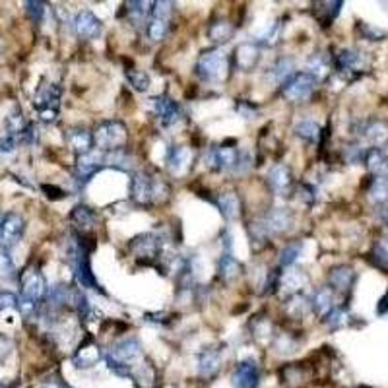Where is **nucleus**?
Listing matches in <instances>:
<instances>
[{"mask_svg": "<svg viewBox=\"0 0 388 388\" xmlns=\"http://www.w3.org/2000/svg\"><path fill=\"white\" fill-rule=\"evenodd\" d=\"M70 219H72V224L78 227V229H91V227L95 226V222H98V214H95L90 206L78 204L76 208H72Z\"/></svg>", "mask_w": 388, "mask_h": 388, "instance_id": "nucleus-32", "label": "nucleus"}, {"mask_svg": "<svg viewBox=\"0 0 388 388\" xmlns=\"http://www.w3.org/2000/svg\"><path fill=\"white\" fill-rule=\"evenodd\" d=\"M0 278L4 281H14L18 278V272H16V264L10 256L8 249H2L0 247Z\"/></svg>", "mask_w": 388, "mask_h": 388, "instance_id": "nucleus-40", "label": "nucleus"}, {"mask_svg": "<svg viewBox=\"0 0 388 388\" xmlns=\"http://www.w3.org/2000/svg\"><path fill=\"white\" fill-rule=\"evenodd\" d=\"M150 10H152V4H150V2H128L127 4L128 22L136 27H140L142 24H148Z\"/></svg>", "mask_w": 388, "mask_h": 388, "instance_id": "nucleus-34", "label": "nucleus"}, {"mask_svg": "<svg viewBox=\"0 0 388 388\" xmlns=\"http://www.w3.org/2000/svg\"><path fill=\"white\" fill-rule=\"evenodd\" d=\"M18 305V295L12 291H0V311H6Z\"/></svg>", "mask_w": 388, "mask_h": 388, "instance_id": "nucleus-51", "label": "nucleus"}, {"mask_svg": "<svg viewBox=\"0 0 388 388\" xmlns=\"http://www.w3.org/2000/svg\"><path fill=\"white\" fill-rule=\"evenodd\" d=\"M229 72V59L222 49L204 51L196 61V74L208 84H222Z\"/></svg>", "mask_w": 388, "mask_h": 388, "instance_id": "nucleus-3", "label": "nucleus"}, {"mask_svg": "<svg viewBox=\"0 0 388 388\" xmlns=\"http://www.w3.org/2000/svg\"><path fill=\"white\" fill-rule=\"evenodd\" d=\"M12 353V342H10L8 336L0 334V365L6 362Z\"/></svg>", "mask_w": 388, "mask_h": 388, "instance_id": "nucleus-52", "label": "nucleus"}, {"mask_svg": "<svg viewBox=\"0 0 388 388\" xmlns=\"http://www.w3.org/2000/svg\"><path fill=\"white\" fill-rule=\"evenodd\" d=\"M101 29H103V24L91 10H82V12L76 14V18H74V33L80 39H86V41L98 39L101 36Z\"/></svg>", "mask_w": 388, "mask_h": 388, "instance_id": "nucleus-15", "label": "nucleus"}, {"mask_svg": "<svg viewBox=\"0 0 388 388\" xmlns=\"http://www.w3.org/2000/svg\"><path fill=\"white\" fill-rule=\"evenodd\" d=\"M130 251L140 261H155L162 254V239L155 233H142L130 241Z\"/></svg>", "mask_w": 388, "mask_h": 388, "instance_id": "nucleus-13", "label": "nucleus"}, {"mask_svg": "<svg viewBox=\"0 0 388 388\" xmlns=\"http://www.w3.org/2000/svg\"><path fill=\"white\" fill-rule=\"evenodd\" d=\"M20 140L16 136L12 134H6L0 136V155H12L16 152V148H18Z\"/></svg>", "mask_w": 388, "mask_h": 388, "instance_id": "nucleus-49", "label": "nucleus"}, {"mask_svg": "<svg viewBox=\"0 0 388 388\" xmlns=\"http://www.w3.org/2000/svg\"><path fill=\"white\" fill-rule=\"evenodd\" d=\"M66 144L76 154V157L88 154L93 150V132L84 127L68 128L66 130Z\"/></svg>", "mask_w": 388, "mask_h": 388, "instance_id": "nucleus-20", "label": "nucleus"}, {"mask_svg": "<svg viewBox=\"0 0 388 388\" xmlns=\"http://www.w3.org/2000/svg\"><path fill=\"white\" fill-rule=\"evenodd\" d=\"M173 18V2H154L150 10V18H148V37L160 43L165 39Z\"/></svg>", "mask_w": 388, "mask_h": 388, "instance_id": "nucleus-6", "label": "nucleus"}, {"mask_svg": "<svg viewBox=\"0 0 388 388\" xmlns=\"http://www.w3.org/2000/svg\"><path fill=\"white\" fill-rule=\"evenodd\" d=\"M233 388H258L261 385V369L254 362H241L231 375Z\"/></svg>", "mask_w": 388, "mask_h": 388, "instance_id": "nucleus-19", "label": "nucleus"}, {"mask_svg": "<svg viewBox=\"0 0 388 388\" xmlns=\"http://www.w3.org/2000/svg\"><path fill=\"white\" fill-rule=\"evenodd\" d=\"M68 388H74V387H70V385H68Z\"/></svg>", "mask_w": 388, "mask_h": 388, "instance_id": "nucleus-58", "label": "nucleus"}, {"mask_svg": "<svg viewBox=\"0 0 388 388\" xmlns=\"http://www.w3.org/2000/svg\"><path fill=\"white\" fill-rule=\"evenodd\" d=\"M316 88V80L307 72H295L284 84V98L291 103H303L307 101Z\"/></svg>", "mask_w": 388, "mask_h": 388, "instance_id": "nucleus-8", "label": "nucleus"}, {"mask_svg": "<svg viewBox=\"0 0 388 388\" xmlns=\"http://www.w3.org/2000/svg\"><path fill=\"white\" fill-rule=\"evenodd\" d=\"M241 160V152L235 146H217L208 152V167H214L219 171H237V165Z\"/></svg>", "mask_w": 388, "mask_h": 388, "instance_id": "nucleus-10", "label": "nucleus"}, {"mask_svg": "<svg viewBox=\"0 0 388 388\" xmlns=\"http://www.w3.org/2000/svg\"><path fill=\"white\" fill-rule=\"evenodd\" d=\"M2 219H4V216H2V214H0V226H2Z\"/></svg>", "mask_w": 388, "mask_h": 388, "instance_id": "nucleus-57", "label": "nucleus"}, {"mask_svg": "<svg viewBox=\"0 0 388 388\" xmlns=\"http://www.w3.org/2000/svg\"><path fill=\"white\" fill-rule=\"evenodd\" d=\"M20 284H22V293H20V297L29 299V301H33L37 305H39L41 301H45L49 286H47L43 272L39 270V268H33V266H31V268L24 270L22 278H20Z\"/></svg>", "mask_w": 388, "mask_h": 388, "instance_id": "nucleus-7", "label": "nucleus"}, {"mask_svg": "<svg viewBox=\"0 0 388 388\" xmlns=\"http://www.w3.org/2000/svg\"><path fill=\"white\" fill-rule=\"evenodd\" d=\"M101 362H103V350L91 338L86 340L84 343H80L76 348V352L72 353V367L78 371L93 369Z\"/></svg>", "mask_w": 388, "mask_h": 388, "instance_id": "nucleus-11", "label": "nucleus"}, {"mask_svg": "<svg viewBox=\"0 0 388 388\" xmlns=\"http://www.w3.org/2000/svg\"><path fill=\"white\" fill-rule=\"evenodd\" d=\"M286 309H288V315L291 316V318H295V320L305 318V316L313 311V309H311V299L305 297L303 293H295V295H291V297L288 299Z\"/></svg>", "mask_w": 388, "mask_h": 388, "instance_id": "nucleus-33", "label": "nucleus"}, {"mask_svg": "<svg viewBox=\"0 0 388 388\" xmlns=\"http://www.w3.org/2000/svg\"><path fill=\"white\" fill-rule=\"evenodd\" d=\"M105 167H113V169H121V171H130L134 167V160L128 154H125V150H118V152L105 154Z\"/></svg>", "mask_w": 388, "mask_h": 388, "instance_id": "nucleus-38", "label": "nucleus"}, {"mask_svg": "<svg viewBox=\"0 0 388 388\" xmlns=\"http://www.w3.org/2000/svg\"><path fill=\"white\" fill-rule=\"evenodd\" d=\"M29 123H26V118L22 115V111L20 109H14L12 113H10L8 117H6V130H8V134L16 136V138H22L24 134V130L27 128Z\"/></svg>", "mask_w": 388, "mask_h": 388, "instance_id": "nucleus-43", "label": "nucleus"}, {"mask_svg": "<svg viewBox=\"0 0 388 388\" xmlns=\"http://www.w3.org/2000/svg\"><path fill=\"white\" fill-rule=\"evenodd\" d=\"M152 109H154L155 117L160 118L163 128H171L175 127L179 121H181V107L179 103L173 100L171 95H157L152 100Z\"/></svg>", "mask_w": 388, "mask_h": 388, "instance_id": "nucleus-12", "label": "nucleus"}, {"mask_svg": "<svg viewBox=\"0 0 388 388\" xmlns=\"http://www.w3.org/2000/svg\"><path fill=\"white\" fill-rule=\"evenodd\" d=\"M105 167V154L100 150H91L88 154L76 157V175L82 181H88L95 173Z\"/></svg>", "mask_w": 388, "mask_h": 388, "instance_id": "nucleus-17", "label": "nucleus"}, {"mask_svg": "<svg viewBox=\"0 0 388 388\" xmlns=\"http://www.w3.org/2000/svg\"><path fill=\"white\" fill-rule=\"evenodd\" d=\"M24 6H26L27 16L33 20L36 24H41V22H43V18H45V12H47L45 2H26Z\"/></svg>", "mask_w": 388, "mask_h": 388, "instance_id": "nucleus-47", "label": "nucleus"}, {"mask_svg": "<svg viewBox=\"0 0 388 388\" xmlns=\"http://www.w3.org/2000/svg\"><path fill=\"white\" fill-rule=\"evenodd\" d=\"M303 253V243L301 241H291L280 251V266L281 268H291Z\"/></svg>", "mask_w": 388, "mask_h": 388, "instance_id": "nucleus-37", "label": "nucleus"}, {"mask_svg": "<svg viewBox=\"0 0 388 388\" xmlns=\"http://www.w3.org/2000/svg\"><path fill=\"white\" fill-rule=\"evenodd\" d=\"M311 309L315 311L320 318H325L332 309H334V291L330 288H320L311 299Z\"/></svg>", "mask_w": 388, "mask_h": 388, "instance_id": "nucleus-31", "label": "nucleus"}, {"mask_svg": "<svg viewBox=\"0 0 388 388\" xmlns=\"http://www.w3.org/2000/svg\"><path fill=\"white\" fill-rule=\"evenodd\" d=\"M26 231V219L20 216V214H6L2 219V226H0V247L2 249H12L22 241Z\"/></svg>", "mask_w": 388, "mask_h": 388, "instance_id": "nucleus-9", "label": "nucleus"}, {"mask_svg": "<svg viewBox=\"0 0 388 388\" xmlns=\"http://www.w3.org/2000/svg\"><path fill=\"white\" fill-rule=\"evenodd\" d=\"M33 107L41 123H54L59 118V107H61V88L51 82H41L33 95Z\"/></svg>", "mask_w": 388, "mask_h": 388, "instance_id": "nucleus-5", "label": "nucleus"}, {"mask_svg": "<svg viewBox=\"0 0 388 388\" xmlns=\"http://www.w3.org/2000/svg\"><path fill=\"white\" fill-rule=\"evenodd\" d=\"M128 142V130L123 123L118 121H105L93 132V146L103 152V154H111V152H118L125 150Z\"/></svg>", "mask_w": 388, "mask_h": 388, "instance_id": "nucleus-4", "label": "nucleus"}, {"mask_svg": "<svg viewBox=\"0 0 388 388\" xmlns=\"http://www.w3.org/2000/svg\"><path fill=\"white\" fill-rule=\"evenodd\" d=\"M320 132H323L320 125L316 121H313V118H303L297 127H295V134L301 140H305V142H316L320 138Z\"/></svg>", "mask_w": 388, "mask_h": 388, "instance_id": "nucleus-36", "label": "nucleus"}, {"mask_svg": "<svg viewBox=\"0 0 388 388\" xmlns=\"http://www.w3.org/2000/svg\"><path fill=\"white\" fill-rule=\"evenodd\" d=\"M266 181H268L270 190H274L280 196H286L289 189H291L293 175H291V169L286 167V165H274V167H270L268 175H266Z\"/></svg>", "mask_w": 388, "mask_h": 388, "instance_id": "nucleus-21", "label": "nucleus"}, {"mask_svg": "<svg viewBox=\"0 0 388 388\" xmlns=\"http://www.w3.org/2000/svg\"><path fill=\"white\" fill-rule=\"evenodd\" d=\"M309 281H311V278H309L307 272L303 270V268H297V266L286 268V272L280 276L281 288L288 289L291 295L301 293L309 286Z\"/></svg>", "mask_w": 388, "mask_h": 388, "instance_id": "nucleus-24", "label": "nucleus"}, {"mask_svg": "<svg viewBox=\"0 0 388 388\" xmlns=\"http://www.w3.org/2000/svg\"><path fill=\"white\" fill-rule=\"evenodd\" d=\"M369 199L373 202H377V204L388 202V177H375L371 181Z\"/></svg>", "mask_w": 388, "mask_h": 388, "instance_id": "nucleus-41", "label": "nucleus"}, {"mask_svg": "<svg viewBox=\"0 0 388 388\" xmlns=\"http://www.w3.org/2000/svg\"><path fill=\"white\" fill-rule=\"evenodd\" d=\"M192 163V152L189 146H169L165 154V167L169 169L173 177L187 175Z\"/></svg>", "mask_w": 388, "mask_h": 388, "instance_id": "nucleus-14", "label": "nucleus"}, {"mask_svg": "<svg viewBox=\"0 0 388 388\" xmlns=\"http://www.w3.org/2000/svg\"><path fill=\"white\" fill-rule=\"evenodd\" d=\"M239 113H241V115H245V118H254V117H256V109L251 107V105H249L247 101H243V103L239 105Z\"/></svg>", "mask_w": 388, "mask_h": 388, "instance_id": "nucleus-54", "label": "nucleus"}, {"mask_svg": "<svg viewBox=\"0 0 388 388\" xmlns=\"http://www.w3.org/2000/svg\"><path fill=\"white\" fill-rule=\"evenodd\" d=\"M293 74H295L293 72V61L291 59H278L270 68V80L278 82V84L284 86Z\"/></svg>", "mask_w": 388, "mask_h": 388, "instance_id": "nucleus-35", "label": "nucleus"}, {"mask_svg": "<svg viewBox=\"0 0 388 388\" xmlns=\"http://www.w3.org/2000/svg\"><path fill=\"white\" fill-rule=\"evenodd\" d=\"M39 388H68V385L66 382H63V380H49V382H43Z\"/></svg>", "mask_w": 388, "mask_h": 388, "instance_id": "nucleus-55", "label": "nucleus"}, {"mask_svg": "<svg viewBox=\"0 0 388 388\" xmlns=\"http://www.w3.org/2000/svg\"><path fill=\"white\" fill-rule=\"evenodd\" d=\"M367 169H369L375 177H388V152L385 148H371L365 157Z\"/></svg>", "mask_w": 388, "mask_h": 388, "instance_id": "nucleus-29", "label": "nucleus"}, {"mask_svg": "<svg viewBox=\"0 0 388 388\" xmlns=\"http://www.w3.org/2000/svg\"><path fill=\"white\" fill-rule=\"evenodd\" d=\"M323 320H325L330 328H340V326H343L348 323V311L342 307H334Z\"/></svg>", "mask_w": 388, "mask_h": 388, "instance_id": "nucleus-46", "label": "nucleus"}, {"mask_svg": "<svg viewBox=\"0 0 388 388\" xmlns=\"http://www.w3.org/2000/svg\"><path fill=\"white\" fill-rule=\"evenodd\" d=\"M235 36V27L231 22H227V20H217L214 22L210 29H208V37H210V41L212 43H216V45H226L229 43Z\"/></svg>", "mask_w": 388, "mask_h": 388, "instance_id": "nucleus-30", "label": "nucleus"}, {"mask_svg": "<svg viewBox=\"0 0 388 388\" xmlns=\"http://www.w3.org/2000/svg\"><path fill=\"white\" fill-rule=\"evenodd\" d=\"M328 70H330V66H328V61L325 59V54L316 53L307 61V70H305V72H307L309 76H313V78L318 82L320 78H325L326 74H328Z\"/></svg>", "mask_w": 388, "mask_h": 388, "instance_id": "nucleus-39", "label": "nucleus"}, {"mask_svg": "<svg viewBox=\"0 0 388 388\" xmlns=\"http://www.w3.org/2000/svg\"><path fill=\"white\" fill-rule=\"evenodd\" d=\"M330 281V289L332 291H340V293H348L353 288V281H355V270L348 264H338L330 270L328 276Z\"/></svg>", "mask_w": 388, "mask_h": 388, "instance_id": "nucleus-22", "label": "nucleus"}, {"mask_svg": "<svg viewBox=\"0 0 388 388\" xmlns=\"http://www.w3.org/2000/svg\"><path fill=\"white\" fill-rule=\"evenodd\" d=\"M291 222H293V216H291V212L286 210V208H272L270 212L261 219V224L264 227L266 235H268V239L276 237V235L286 233L289 226H291Z\"/></svg>", "mask_w": 388, "mask_h": 388, "instance_id": "nucleus-16", "label": "nucleus"}, {"mask_svg": "<svg viewBox=\"0 0 388 388\" xmlns=\"http://www.w3.org/2000/svg\"><path fill=\"white\" fill-rule=\"evenodd\" d=\"M363 140L369 146L375 148H382L388 142V123L385 121H369L362 127Z\"/></svg>", "mask_w": 388, "mask_h": 388, "instance_id": "nucleus-25", "label": "nucleus"}, {"mask_svg": "<svg viewBox=\"0 0 388 388\" xmlns=\"http://www.w3.org/2000/svg\"><path fill=\"white\" fill-rule=\"evenodd\" d=\"M217 274H219L222 281L231 284V281H235L243 274V264L237 261L233 254L226 253L219 258V262H217Z\"/></svg>", "mask_w": 388, "mask_h": 388, "instance_id": "nucleus-28", "label": "nucleus"}, {"mask_svg": "<svg viewBox=\"0 0 388 388\" xmlns=\"http://www.w3.org/2000/svg\"><path fill=\"white\" fill-rule=\"evenodd\" d=\"M336 64L340 70H346V72H363L367 68V56L362 51L343 49L336 56Z\"/></svg>", "mask_w": 388, "mask_h": 388, "instance_id": "nucleus-26", "label": "nucleus"}, {"mask_svg": "<svg viewBox=\"0 0 388 388\" xmlns=\"http://www.w3.org/2000/svg\"><path fill=\"white\" fill-rule=\"evenodd\" d=\"M363 36L367 37V39H371V41H379L380 37L385 36L382 31H379V29H375V27L367 26V24H363Z\"/></svg>", "mask_w": 388, "mask_h": 388, "instance_id": "nucleus-53", "label": "nucleus"}, {"mask_svg": "<svg viewBox=\"0 0 388 388\" xmlns=\"http://www.w3.org/2000/svg\"><path fill=\"white\" fill-rule=\"evenodd\" d=\"M167 196H169V187L162 179H155L148 173H136L130 181V199L140 206L163 202V200H167Z\"/></svg>", "mask_w": 388, "mask_h": 388, "instance_id": "nucleus-2", "label": "nucleus"}, {"mask_svg": "<svg viewBox=\"0 0 388 388\" xmlns=\"http://www.w3.org/2000/svg\"><path fill=\"white\" fill-rule=\"evenodd\" d=\"M343 157H346V162L348 163H362V162H365L367 152H365V148H363V146L353 144V146H348V148L343 150Z\"/></svg>", "mask_w": 388, "mask_h": 388, "instance_id": "nucleus-48", "label": "nucleus"}, {"mask_svg": "<svg viewBox=\"0 0 388 388\" xmlns=\"http://www.w3.org/2000/svg\"><path fill=\"white\" fill-rule=\"evenodd\" d=\"M272 346L278 353H293L297 348V343L293 342V338L289 334H274Z\"/></svg>", "mask_w": 388, "mask_h": 388, "instance_id": "nucleus-44", "label": "nucleus"}, {"mask_svg": "<svg viewBox=\"0 0 388 388\" xmlns=\"http://www.w3.org/2000/svg\"><path fill=\"white\" fill-rule=\"evenodd\" d=\"M103 362L118 379H132L134 371L146 362L142 343L136 336L117 340L107 352H103Z\"/></svg>", "mask_w": 388, "mask_h": 388, "instance_id": "nucleus-1", "label": "nucleus"}, {"mask_svg": "<svg viewBox=\"0 0 388 388\" xmlns=\"http://www.w3.org/2000/svg\"><path fill=\"white\" fill-rule=\"evenodd\" d=\"M216 206L219 208L222 216L226 217L227 222H235L241 216V200L235 192H222L216 199Z\"/></svg>", "mask_w": 388, "mask_h": 388, "instance_id": "nucleus-27", "label": "nucleus"}, {"mask_svg": "<svg viewBox=\"0 0 388 388\" xmlns=\"http://www.w3.org/2000/svg\"><path fill=\"white\" fill-rule=\"evenodd\" d=\"M261 61V49L253 41H247L243 45L237 47L235 51V63L239 66V70L251 72L256 68V64Z\"/></svg>", "mask_w": 388, "mask_h": 388, "instance_id": "nucleus-23", "label": "nucleus"}, {"mask_svg": "<svg viewBox=\"0 0 388 388\" xmlns=\"http://www.w3.org/2000/svg\"><path fill=\"white\" fill-rule=\"evenodd\" d=\"M320 6V14H326V26L332 22V20L340 14V10H342V2H323V4H318Z\"/></svg>", "mask_w": 388, "mask_h": 388, "instance_id": "nucleus-50", "label": "nucleus"}, {"mask_svg": "<svg viewBox=\"0 0 388 388\" xmlns=\"http://www.w3.org/2000/svg\"><path fill=\"white\" fill-rule=\"evenodd\" d=\"M371 261L380 270H388V237L379 239L375 243L373 251H371Z\"/></svg>", "mask_w": 388, "mask_h": 388, "instance_id": "nucleus-42", "label": "nucleus"}, {"mask_svg": "<svg viewBox=\"0 0 388 388\" xmlns=\"http://www.w3.org/2000/svg\"><path fill=\"white\" fill-rule=\"evenodd\" d=\"M0 388H12V387H6V385H2V382H0Z\"/></svg>", "mask_w": 388, "mask_h": 388, "instance_id": "nucleus-56", "label": "nucleus"}, {"mask_svg": "<svg viewBox=\"0 0 388 388\" xmlns=\"http://www.w3.org/2000/svg\"><path fill=\"white\" fill-rule=\"evenodd\" d=\"M222 365H224V357L216 348H208L204 352H200L196 357V371H199L200 379H214L222 371Z\"/></svg>", "mask_w": 388, "mask_h": 388, "instance_id": "nucleus-18", "label": "nucleus"}, {"mask_svg": "<svg viewBox=\"0 0 388 388\" xmlns=\"http://www.w3.org/2000/svg\"><path fill=\"white\" fill-rule=\"evenodd\" d=\"M127 78L130 82V86L138 91H146L150 88V84H152V78L146 72H142V70H128Z\"/></svg>", "mask_w": 388, "mask_h": 388, "instance_id": "nucleus-45", "label": "nucleus"}]
</instances>
